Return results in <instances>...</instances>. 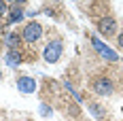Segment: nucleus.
Masks as SVG:
<instances>
[{"mask_svg":"<svg viewBox=\"0 0 123 121\" xmlns=\"http://www.w3.org/2000/svg\"><path fill=\"white\" fill-rule=\"evenodd\" d=\"M9 2H15V0H9Z\"/></svg>","mask_w":123,"mask_h":121,"instance_id":"4468645a","label":"nucleus"},{"mask_svg":"<svg viewBox=\"0 0 123 121\" xmlns=\"http://www.w3.org/2000/svg\"><path fill=\"white\" fill-rule=\"evenodd\" d=\"M119 47H123V32L119 34Z\"/></svg>","mask_w":123,"mask_h":121,"instance_id":"9b49d317","label":"nucleus"},{"mask_svg":"<svg viewBox=\"0 0 123 121\" xmlns=\"http://www.w3.org/2000/svg\"><path fill=\"white\" fill-rule=\"evenodd\" d=\"M91 43H93L96 51H98L102 57H106V60H111V62H115L117 57H119V55H117V53H115V51H112L111 47H106V45H104V43H102L100 38H91Z\"/></svg>","mask_w":123,"mask_h":121,"instance_id":"7ed1b4c3","label":"nucleus"},{"mask_svg":"<svg viewBox=\"0 0 123 121\" xmlns=\"http://www.w3.org/2000/svg\"><path fill=\"white\" fill-rule=\"evenodd\" d=\"M21 17H24V9H21V4H15L9 13V24H17V21H21Z\"/></svg>","mask_w":123,"mask_h":121,"instance_id":"0eeeda50","label":"nucleus"},{"mask_svg":"<svg viewBox=\"0 0 123 121\" xmlns=\"http://www.w3.org/2000/svg\"><path fill=\"white\" fill-rule=\"evenodd\" d=\"M0 79H2V70H0Z\"/></svg>","mask_w":123,"mask_h":121,"instance_id":"ddd939ff","label":"nucleus"},{"mask_svg":"<svg viewBox=\"0 0 123 121\" xmlns=\"http://www.w3.org/2000/svg\"><path fill=\"white\" fill-rule=\"evenodd\" d=\"M93 91L98 94V96H111L112 94V83L108 79H104V76H100L93 81Z\"/></svg>","mask_w":123,"mask_h":121,"instance_id":"20e7f679","label":"nucleus"},{"mask_svg":"<svg viewBox=\"0 0 123 121\" xmlns=\"http://www.w3.org/2000/svg\"><path fill=\"white\" fill-rule=\"evenodd\" d=\"M17 87H19V91H24V94H32L34 87H36V81L30 79V76H21V79L17 81Z\"/></svg>","mask_w":123,"mask_h":121,"instance_id":"423d86ee","label":"nucleus"},{"mask_svg":"<svg viewBox=\"0 0 123 121\" xmlns=\"http://www.w3.org/2000/svg\"><path fill=\"white\" fill-rule=\"evenodd\" d=\"M115 28H117V24H115L112 17H104V19L98 21V30L102 32V34H106V36H111L112 32H115Z\"/></svg>","mask_w":123,"mask_h":121,"instance_id":"39448f33","label":"nucleus"},{"mask_svg":"<svg viewBox=\"0 0 123 121\" xmlns=\"http://www.w3.org/2000/svg\"><path fill=\"white\" fill-rule=\"evenodd\" d=\"M4 43H6L9 49H17V47H21V36L19 34H6Z\"/></svg>","mask_w":123,"mask_h":121,"instance_id":"1a4fd4ad","label":"nucleus"},{"mask_svg":"<svg viewBox=\"0 0 123 121\" xmlns=\"http://www.w3.org/2000/svg\"><path fill=\"white\" fill-rule=\"evenodd\" d=\"M43 55H45V60L49 62V64H55V62L62 57V43L60 40L49 43V45L45 47V51H43Z\"/></svg>","mask_w":123,"mask_h":121,"instance_id":"f03ea898","label":"nucleus"},{"mask_svg":"<svg viewBox=\"0 0 123 121\" xmlns=\"http://www.w3.org/2000/svg\"><path fill=\"white\" fill-rule=\"evenodd\" d=\"M40 34H43V28H40V24H38V21H30V24L24 28V34H21V38H24L25 43H36L38 38H40Z\"/></svg>","mask_w":123,"mask_h":121,"instance_id":"f257e3e1","label":"nucleus"},{"mask_svg":"<svg viewBox=\"0 0 123 121\" xmlns=\"http://www.w3.org/2000/svg\"><path fill=\"white\" fill-rule=\"evenodd\" d=\"M15 2H25V0H15Z\"/></svg>","mask_w":123,"mask_h":121,"instance_id":"f8f14e48","label":"nucleus"},{"mask_svg":"<svg viewBox=\"0 0 123 121\" xmlns=\"http://www.w3.org/2000/svg\"><path fill=\"white\" fill-rule=\"evenodd\" d=\"M6 11H9V9H6V4H4V0H0V17H2V15H4Z\"/></svg>","mask_w":123,"mask_h":121,"instance_id":"9d476101","label":"nucleus"},{"mask_svg":"<svg viewBox=\"0 0 123 121\" xmlns=\"http://www.w3.org/2000/svg\"><path fill=\"white\" fill-rule=\"evenodd\" d=\"M6 64H9V66H19V64H21V53H19L17 49H11V51L6 53Z\"/></svg>","mask_w":123,"mask_h":121,"instance_id":"6e6552de","label":"nucleus"}]
</instances>
